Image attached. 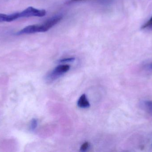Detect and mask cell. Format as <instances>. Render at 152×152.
Masks as SVG:
<instances>
[{
  "label": "cell",
  "mask_w": 152,
  "mask_h": 152,
  "mask_svg": "<svg viewBox=\"0 0 152 152\" xmlns=\"http://www.w3.org/2000/svg\"><path fill=\"white\" fill-rule=\"evenodd\" d=\"M89 147V144L88 142H85L81 145L80 147V151L81 152L86 151Z\"/></svg>",
  "instance_id": "cell-9"
},
{
  "label": "cell",
  "mask_w": 152,
  "mask_h": 152,
  "mask_svg": "<svg viewBox=\"0 0 152 152\" xmlns=\"http://www.w3.org/2000/svg\"><path fill=\"white\" fill-rule=\"evenodd\" d=\"M38 121L36 119H33L31 120L30 124V129L31 131H34L37 127Z\"/></svg>",
  "instance_id": "cell-6"
},
{
  "label": "cell",
  "mask_w": 152,
  "mask_h": 152,
  "mask_svg": "<svg viewBox=\"0 0 152 152\" xmlns=\"http://www.w3.org/2000/svg\"><path fill=\"white\" fill-rule=\"evenodd\" d=\"M145 106L148 113L152 116V101H146L144 103Z\"/></svg>",
  "instance_id": "cell-5"
},
{
  "label": "cell",
  "mask_w": 152,
  "mask_h": 152,
  "mask_svg": "<svg viewBox=\"0 0 152 152\" xmlns=\"http://www.w3.org/2000/svg\"><path fill=\"white\" fill-rule=\"evenodd\" d=\"M61 15H56L47 20L41 25H30L27 26L16 33L17 35L34 34L39 32H45L54 26L61 20Z\"/></svg>",
  "instance_id": "cell-1"
},
{
  "label": "cell",
  "mask_w": 152,
  "mask_h": 152,
  "mask_svg": "<svg viewBox=\"0 0 152 152\" xmlns=\"http://www.w3.org/2000/svg\"><path fill=\"white\" fill-rule=\"evenodd\" d=\"M142 29H152V16L148 21H147L144 25H143L142 26Z\"/></svg>",
  "instance_id": "cell-7"
},
{
  "label": "cell",
  "mask_w": 152,
  "mask_h": 152,
  "mask_svg": "<svg viewBox=\"0 0 152 152\" xmlns=\"http://www.w3.org/2000/svg\"><path fill=\"white\" fill-rule=\"evenodd\" d=\"M75 58H66V59H62L58 61V62L60 63H65V62H72L75 61Z\"/></svg>",
  "instance_id": "cell-8"
},
{
  "label": "cell",
  "mask_w": 152,
  "mask_h": 152,
  "mask_svg": "<svg viewBox=\"0 0 152 152\" xmlns=\"http://www.w3.org/2000/svg\"><path fill=\"white\" fill-rule=\"evenodd\" d=\"M70 69V66L68 65H60L56 67L47 76L48 80L53 81L55 80L62 75L67 72Z\"/></svg>",
  "instance_id": "cell-3"
},
{
  "label": "cell",
  "mask_w": 152,
  "mask_h": 152,
  "mask_svg": "<svg viewBox=\"0 0 152 152\" xmlns=\"http://www.w3.org/2000/svg\"><path fill=\"white\" fill-rule=\"evenodd\" d=\"M19 14L20 18L31 17H42L46 15V12L44 10H38L33 7H28L21 12H19Z\"/></svg>",
  "instance_id": "cell-2"
},
{
  "label": "cell",
  "mask_w": 152,
  "mask_h": 152,
  "mask_svg": "<svg viewBox=\"0 0 152 152\" xmlns=\"http://www.w3.org/2000/svg\"><path fill=\"white\" fill-rule=\"evenodd\" d=\"M91 1V0H69L66 3L67 4H71L75 3L78 2L84 1ZM100 1H102L103 0H100Z\"/></svg>",
  "instance_id": "cell-10"
},
{
  "label": "cell",
  "mask_w": 152,
  "mask_h": 152,
  "mask_svg": "<svg viewBox=\"0 0 152 152\" xmlns=\"http://www.w3.org/2000/svg\"><path fill=\"white\" fill-rule=\"evenodd\" d=\"M77 105L80 108L83 109H86L90 107V104L87 99L86 95H82L80 97L77 102Z\"/></svg>",
  "instance_id": "cell-4"
}]
</instances>
